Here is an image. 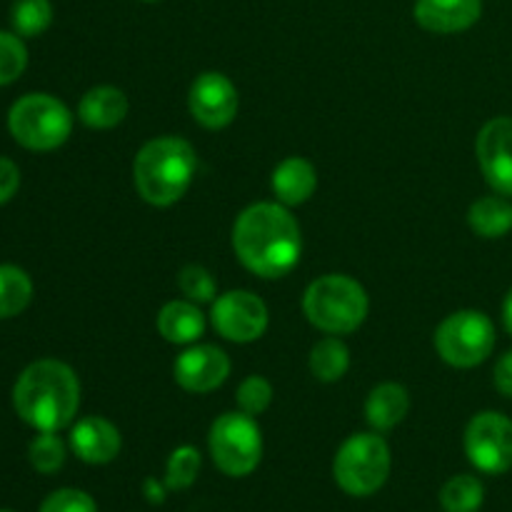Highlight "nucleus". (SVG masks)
Returning <instances> with one entry per match:
<instances>
[{
    "mask_svg": "<svg viewBox=\"0 0 512 512\" xmlns=\"http://www.w3.org/2000/svg\"><path fill=\"white\" fill-rule=\"evenodd\" d=\"M495 388L505 395V398H512V350L503 355L495 365Z\"/></svg>",
    "mask_w": 512,
    "mask_h": 512,
    "instance_id": "2f4dec72",
    "label": "nucleus"
},
{
    "mask_svg": "<svg viewBox=\"0 0 512 512\" xmlns=\"http://www.w3.org/2000/svg\"><path fill=\"white\" fill-rule=\"evenodd\" d=\"M435 348L453 368H475L495 348V328L488 315L478 310H460L448 315L435 330Z\"/></svg>",
    "mask_w": 512,
    "mask_h": 512,
    "instance_id": "6e6552de",
    "label": "nucleus"
},
{
    "mask_svg": "<svg viewBox=\"0 0 512 512\" xmlns=\"http://www.w3.org/2000/svg\"><path fill=\"white\" fill-rule=\"evenodd\" d=\"M410 410V395L403 385L383 383L368 395L365 418L375 430H393Z\"/></svg>",
    "mask_w": 512,
    "mask_h": 512,
    "instance_id": "6ab92c4d",
    "label": "nucleus"
},
{
    "mask_svg": "<svg viewBox=\"0 0 512 512\" xmlns=\"http://www.w3.org/2000/svg\"><path fill=\"white\" fill-rule=\"evenodd\" d=\"M78 115L88 128H115L128 115V98H125L123 90L113 88V85H98V88L88 90L83 95L78 105Z\"/></svg>",
    "mask_w": 512,
    "mask_h": 512,
    "instance_id": "dca6fc26",
    "label": "nucleus"
},
{
    "mask_svg": "<svg viewBox=\"0 0 512 512\" xmlns=\"http://www.w3.org/2000/svg\"><path fill=\"white\" fill-rule=\"evenodd\" d=\"M503 320H505V328H508V333L512 335V290L508 293V298H505V305H503Z\"/></svg>",
    "mask_w": 512,
    "mask_h": 512,
    "instance_id": "72a5a7b5",
    "label": "nucleus"
},
{
    "mask_svg": "<svg viewBox=\"0 0 512 512\" xmlns=\"http://www.w3.org/2000/svg\"><path fill=\"white\" fill-rule=\"evenodd\" d=\"M475 150L490 188L500 195H512V118H495L485 123Z\"/></svg>",
    "mask_w": 512,
    "mask_h": 512,
    "instance_id": "f8f14e48",
    "label": "nucleus"
},
{
    "mask_svg": "<svg viewBox=\"0 0 512 512\" xmlns=\"http://www.w3.org/2000/svg\"><path fill=\"white\" fill-rule=\"evenodd\" d=\"M15 413L40 433H58L73 423L80 405V383L60 360H38L20 373L13 388Z\"/></svg>",
    "mask_w": 512,
    "mask_h": 512,
    "instance_id": "f03ea898",
    "label": "nucleus"
},
{
    "mask_svg": "<svg viewBox=\"0 0 512 512\" xmlns=\"http://www.w3.org/2000/svg\"><path fill=\"white\" fill-rule=\"evenodd\" d=\"M200 473V453L190 445L175 450L165 468V488L168 490H185L195 483Z\"/></svg>",
    "mask_w": 512,
    "mask_h": 512,
    "instance_id": "a878e982",
    "label": "nucleus"
},
{
    "mask_svg": "<svg viewBox=\"0 0 512 512\" xmlns=\"http://www.w3.org/2000/svg\"><path fill=\"white\" fill-rule=\"evenodd\" d=\"M318 188V173L305 158H288L275 168L273 193L280 205H303Z\"/></svg>",
    "mask_w": 512,
    "mask_h": 512,
    "instance_id": "f3484780",
    "label": "nucleus"
},
{
    "mask_svg": "<svg viewBox=\"0 0 512 512\" xmlns=\"http://www.w3.org/2000/svg\"><path fill=\"white\" fill-rule=\"evenodd\" d=\"M335 483L355 498L378 493L390 475V448L380 435H353L338 450L333 463Z\"/></svg>",
    "mask_w": 512,
    "mask_h": 512,
    "instance_id": "423d86ee",
    "label": "nucleus"
},
{
    "mask_svg": "<svg viewBox=\"0 0 512 512\" xmlns=\"http://www.w3.org/2000/svg\"><path fill=\"white\" fill-rule=\"evenodd\" d=\"M10 135L28 150H55L68 140L73 115L48 93L23 95L8 113Z\"/></svg>",
    "mask_w": 512,
    "mask_h": 512,
    "instance_id": "39448f33",
    "label": "nucleus"
},
{
    "mask_svg": "<svg viewBox=\"0 0 512 512\" xmlns=\"http://www.w3.org/2000/svg\"><path fill=\"white\" fill-rule=\"evenodd\" d=\"M33 283L18 265H0V320L15 318L28 308Z\"/></svg>",
    "mask_w": 512,
    "mask_h": 512,
    "instance_id": "412c9836",
    "label": "nucleus"
},
{
    "mask_svg": "<svg viewBox=\"0 0 512 512\" xmlns=\"http://www.w3.org/2000/svg\"><path fill=\"white\" fill-rule=\"evenodd\" d=\"M213 463L230 478H245L263 458V435L253 415L225 413L213 423L208 435Z\"/></svg>",
    "mask_w": 512,
    "mask_h": 512,
    "instance_id": "0eeeda50",
    "label": "nucleus"
},
{
    "mask_svg": "<svg viewBox=\"0 0 512 512\" xmlns=\"http://www.w3.org/2000/svg\"><path fill=\"white\" fill-rule=\"evenodd\" d=\"M350 368V353L338 338H325L310 353V373L323 383H335Z\"/></svg>",
    "mask_w": 512,
    "mask_h": 512,
    "instance_id": "4be33fe9",
    "label": "nucleus"
},
{
    "mask_svg": "<svg viewBox=\"0 0 512 512\" xmlns=\"http://www.w3.org/2000/svg\"><path fill=\"white\" fill-rule=\"evenodd\" d=\"M20 185V170L13 160L0 158V205L8 203L15 193H18Z\"/></svg>",
    "mask_w": 512,
    "mask_h": 512,
    "instance_id": "7c9ffc66",
    "label": "nucleus"
},
{
    "mask_svg": "<svg viewBox=\"0 0 512 512\" xmlns=\"http://www.w3.org/2000/svg\"><path fill=\"white\" fill-rule=\"evenodd\" d=\"M195 150L183 138H155L140 148L133 163L135 188L150 205H173L193 183Z\"/></svg>",
    "mask_w": 512,
    "mask_h": 512,
    "instance_id": "7ed1b4c3",
    "label": "nucleus"
},
{
    "mask_svg": "<svg viewBox=\"0 0 512 512\" xmlns=\"http://www.w3.org/2000/svg\"><path fill=\"white\" fill-rule=\"evenodd\" d=\"M28 460L38 473L53 475L65 463V443L55 433H40L28 448Z\"/></svg>",
    "mask_w": 512,
    "mask_h": 512,
    "instance_id": "393cba45",
    "label": "nucleus"
},
{
    "mask_svg": "<svg viewBox=\"0 0 512 512\" xmlns=\"http://www.w3.org/2000/svg\"><path fill=\"white\" fill-rule=\"evenodd\" d=\"M70 448L83 463L105 465L118 458L120 453V433L110 420L83 418L70 430Z\"/></svg>",
    "mask_w": 512,
    "mask_h": 512,
    "instance_id": "2eb2a0df",
    "label": "nucleus"
},
{
    "mask_svg": "<svg viewBox=\"0 0 512 512\" xmlns=\"http://www.w3.org/2000/svg\"><path fill=\"white\" fill-rule=\"evenodd\" d=\"M188 103L203 128L220 130L238 115V90L223 73H203L195 78Z\"/></svg>",
    "mask_w": 512,
    "mask_h": 512,
    "instance_id": "9b49d317",
    "label": "nucleus"
},
{
    "mask_svg": "<svg viewBox=\"0 0 512 512\" xmlns=\"http://www.w3.org/2000/svg\"><path fill=\"white\" fill-rule=\"evenodd\" d=\"M230 375V360L215 345H195L175 360V380L188 393H210Z\"/></svg>",
    "mask_w": 512,
    "mask_h": 512,
    "instance_id": "ddd939ff",
    "label": "nucleus"
},
{
    "mask_svg": "<svg viewBox=\"0 0 512 512\" xmlns=\"http://www.w3.org/2000/svg\"><path fill=\"white\" fill-rule=\"evenodd\" d=\"M235 398H238V408L245 415H253L255 418V415L265 413L270 408V403H273V385L265 378H260V375H250V378H245L240 383Z\"/></svg>",
    "mask_w": 512,
    "mask_h": 512,
    "instance_id": "cd10ccee",
    "label": "nucleus"
},
{
    "mask_svg": "<svg viewBox=\"0 0 512 512\" xmlns=\"http://www.w3.org/2000/svg\"><path fill=\"white\" fill-rule=\"evenodd\" d=\"M483 0H418L415 20L430 33H460L478 23Z\"/></svg>",
    "mask_w": 512,
    "mask_h": 512,
    "instance_id": "4468645a",
    "label": "nucleus"
},
{
    "mask_svg": "<svg viewBox=\"0 0 512 512\" xmlns=\"http://www.w3.org/2000/svg\"><path fill=\"white\" fill-rule=\"evenodd\" d=\"M0 512H10V510H0Z\"/></svg>",
    "mask_w": 512,
    "mask_h": 512,
    "instance_id": "c9c22d12",
    "label": "nucleus"
},
{
    "mask_svg": "<svg viewBox=\"0 0 512 512\" xmlns=\"http://www.w3.org/2000/svg\"><path fill=\"white\" fill-rule=\"evenodd\" d=\"M10 20H13L15 33L23 38H35L53 23V5L50 0H15Z\"/></svg>",
    "mask_w": 512,
    "mask_h": 512,
    "instance_id": "b1692460",
    "label": "nucleus"
},
{
    "mask_svg": "<svg viewBox=\"0 0 512 512\" xmlns=\"http://www.w3.org/2000/svg\"><path fill=\"white\" fill-rule=\"evenodd\" d=\"M483 483L473 475H455L440 490V505L445 512H478L483 508Z\"/></svg>",
    "mask_w": 512,
    "mask_h": 512,
    "instance_id": "5701e85b",
    "label": "nucleus"
},
{
    "mask_svg": "<svg viewBox=\"0 0 512 512\" xmlns=\"http://www.w3.org/2000/svg\"><path fill=\"white\" fill-rule=\"evenodd\" d=\"M158 333L175 345L195 343L205 333V318L198 305L188 300H173L158 313Z\"/></svg>",
    "mask_w": 512,
    "mask_h": 512,
    "instance_id": "a211bd4d",
    "label": "nucleus"
},
{
    "mask_svg": "<svg viewBox=\"0 0 512 512\" xmlns=\"http://www.w3.org/2000/svg\"><path fill=\"white\" fill-rule=\"evenodd\" d=\"M40 512H98V505L83 490L65 488L48 495L40 505Z\"/></svg>",
    "mask_w": 512,
    "mask_h": 512,
    "instance_id": "c756f323",
    "label": "nucleus"
},
{
    "mask_svg": "<svg viewBox=\"0 0 512 512\" xmlns=\"http://www.w3.org/2000/svg\"><path fill=\"white\" fill-rule=\"evenodd\" d=\"M28 65V50L18 35L0 30V85H8L23 75Z\"/></svg>",
    "mask_w": 512,
    "mask_h": 512,
    "instance_id": "bb28decb",
    "label": "nucleus"
},
{
    "mask_svg": "<svg viewBox=\"0 0 512 512\" xmlns=\"http://www.w3.org/2000/svg\"><path fill=\"white\" fill-rule=\"evenodd\" d=\"M213 328L233 343H253L268 328V308L248 290H230L213 303Z\"/></svg>",
    "mask_w": 512,
    "mask_h": 512,
    "instance_id": "9d476101",
    "label": "nucleus"
},
{
    "mask_svg": "<svg viewBox=\"0 0 512 512\" xmlns=\"http://www.w3.org/2000/svg\"><path fill=\"white\" fill-rule=\"evenodd\" d=\"M303 310L310 323L328 335H348L368 315V295L348 275H323L305 290Z\"/></svg>",
    "mask_w": 512,
    "mask_h": 512,
    "instance_id": "20e7f679",
    "label": "nucleus"
},
{
    "mask_svg": "<svg viewBox=\"0 0 512 512\" xmlns=\"http://www.w3.org/2000/svg\"><path fill=\"white\" fill-rule=\"evenodd\" d=\"M233 248L250 273L260 278H280L300 260V225L285 205L255 203L235 220Z\"/></svg>",
    "mask_w": 512,
    "mask_h": 512,
    "instance_id": "f257e3e1",
    "label": "nucleus"
},
{
    "mask_svg": "<svg viewBox=\"0 0 512 512\" xmlns=\"http://www.w3.org/2000/svg\"><path fill=\"white\" fill-rule=\"evenodd\" d=\"M178 285L183 295L195 303H210L215 298V280L200 265H185L178 275Z\"/></svg>",
    "mask_w": 512,
    "mask_h": 512,
    "instance_id": "c85d7f7f",
    "label": "nucleus"
},
{
    "mask_svg": "<svg viewBox=\"0 0 512 512\" xmlns=\"http://www.w3.org/2000/svg\"><path fill=\"white\" fill-rule=\"evenodd\" d=\"M145 3H155V0H145Z\"/></svg>",
    "mask_w": 512,
    "mask_h": 512,
    "instance_id": "f704fd0d",
    "label": "nucleus"
},
{
    "mask_svg": "<svg viewBox=\"0 0 512 512\" xmlns=\"http://www.w3.org/2000/svg\"><path fill=\"white\" fill-rule=\"evenodd\" d=\"M145 495L150 498V503H163L165 490L160 488V483H155V480H148V483H145Z\"/></svg>",
    "mask_w": 512,
    "mask_h": 512,
    "instance_id": "473e14b6",
    "label": "nucleus"
},
{
    "mask_svg": "<svg viewBox=\"0 0 512 512\" xmlns=\"http://www.w3.org/2000/svg\"><path fill=\"white\" fill-rule=\"evenodd\" d=\"M465 453L480 473H508L512 468V420L493 410L475 415L465 430Z\"/></svg>",
    "mask_w": 512,
    "mask_h": 512,
    "instance_id": "1a4fd4ad",
    "label": "nucleus"
},
{
    "mask_svg": "<svg viewBox=\"0 0 512 512\" xmlns=\"http://www.w3.org/2000/svg\"><path fill=\"white\" fill-rule=\"evenodd\" d=\"M468 223L480 238H503L512 228V205L498 195H488L470 205Z\"/></svg>",
    "mask_w": 512,
    "mask_h": 512,
    "instance_id": "aec40b11",
    "label": "nucleus"
}]
</instances>
